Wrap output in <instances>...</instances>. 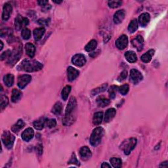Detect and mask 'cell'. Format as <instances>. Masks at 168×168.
<instances>
[{
    "mask_svg": "<svg viewBox=\"0 0 168 168\" xmlns=\"http://www.w3.org/2000/svg\"><path fill=\"white\" fill-rule=\"evenodd\" d=\"M76 106V99L75 97H72L70 99L66 109L65 117L64 118V120H63V124L65 125H70L72 124L74 120H75Z\"/></svg>",
    "mask_w": 168,
    "mask_h": 168,
    "instance_id": "obj_1",
    "label": "cell"
},
{
    "mask_svg": "<svg viewBox=\"0 0 168 168\" xmlns=\"http://www.w3.org/2000/svg\"><path fill=\"white\" fill-rule=\"evenodd\" d=\"M17 68L19 70H23L27 72H32L42 70L43 65L35 60L24 59L17 66Z\"/></svg>",
    "mask_w": 168,
    "mask_h": 168,
    "instance_id": "obj_2",
    "label": "cell"
},
{
    "mask_svg": "<svg viewBox=\"0 0 168 168\" xmlns=\"http://www.w3.org/2000/svg\"><path fill=\"white\" fill-rule=\"evenodd\" d=\"M104 134V130L101 127H98L93 130L90 137V143L93 147H97L100 143Z\"/></svg>",
    "mask_w": 168,
    "mask_h": 168,
    "instance_id": "obj_3",
    "label": "cell"
},
{
    "mask_svg": "<svg viewBox=\"0 0 168 168\" xmlns=\"http://www.w3.org/2000/svg\"><path fill=\"white\" fill-rule=\"evenodd\" d=\"M137 141L135 138H129L125 140L120 145V149L124 151L125 155H129L132 151L135 148L137 145Z\"/></svg>",
    "mask_w": 168,
    "mask_h": 168,
    "instance_id": "obj_4",
    "label": "cell"
},
{
    "mask_svg": "<svg viewBox=\"0 0 168 168\" xmlns=\"http://www.w3.org/2000/svg\"><path fill=\"white\" fill-rule=\"evenodd\" d=\"M2 139L3 143L4 144L5 147H7L8 149H11L13 146L15 137L9 132H8V131H5L2 134Z\"/></svg>",
    "mask_w": 168,
    "mask_h": 168,
    "instance_id": "obj_5",
    "label": "cell"
},
{
    "mask_svg": "<svg viewBox=\"0 0 168 168\" xmlns=\"http://www.w3.org/2000/svg\"><path fill=\"white\" fill-rule=\"evenodd\" d=\"M22 55V46L18 47L17 49H14L11 53V57L8 59L7 63L10 65H14L19 60Z\"/></svg>",
    "mask_w": 168,
    "mask_h": 168,
    "instance_id": "obj_6",
    "label": "cell"
},
{
    "mask_svg": "<svg viewBox=\"0 0 168 168\" xmlns=\"http://www.w3.org/2000/svg\"><path fill=\"white\" fill-rule=\"evenodd\" d=\"M143 76L139 70L136 69H132L130 71V81L134 84H139L143 80Z\"/></svg>",
    "mask_w": 168,
    "mask_h": 168,
    "instance_id": "obj_7",
    "label": "cell"
},
{
    "mask_svg": "<svg viewBox=\"0 0 168 168\" xmlns=\"http://www.w3.org/2000/svg\"><path fill=\"white\" fill-rule=\"evenodd\" d=\"M32 80V76L28 74H24L18 77L17 85L18 87L22 89H24L27 85Z\"/></svg>",
    "mask_w": 168,
    "mask_h": 168,
    "instance_id": "obj_8",
    "label": "cell"
},
{
    "mask_svg": "<svg viewBox=\"0 0 168 168\" xmlns=\"http://www.w3.org/2000/svg\"><path fill=\"white\" fill-rule=\"evenodd\" d=\"M29 24V21L27 18L23 17L21 15H18L15 18V22H14V24H15V27L17 30H21L22 28H24L26 26H27Z\"/></svg>",
    "mask_w": 168,
    "mask_h": 168,
    "instance_id": "obj_9",
    "label": "cell"
},
{
    "mask_svg": "<svg viewBox=\"0 0 168 168\" xmlns=\"http://www.w3.org/2000/svg\"><path fill=\"white\" fill-rule=\"evenodd\" d=\"M128 45V38L125 35H122L119 37V38L116 41V46L118 49L123 50Z\"/></svg>",
    "mask_w": 168,
    "mask_h": 168,
    "instance_id": "obj_10",
    "label": "cell"
},
{
    "mask_svg": "<svg viewBox=\"0 0 168 168\" xmlns=\"http://www.w3.org/2000/svg\"><path fill=\"white\" fill-rule=\"evenodd\" d=\"M72 62L76 66H83L86 62V59L84 55L76 54L72 57Z\"/></svg>",
    "mask_w": 168,
    "mask_h": 168,
    "instance_id": "obj_11",
    "label": "cell"
},
{
    "mask_svg": "<svg viewBox=\"0 0 168 168\" xmlns=\"http://www.w3.org/2000/svg\"><path fill=\"white\" fill-rule=\"evenodd\" d=\"M12 6L9 3H7L3 6V12H2V19L3 21H7L10 18V16L12 13Z\"/></svg>",
    "mask_w": 168,
    "mask_h": 168,
    "instance_id": "obj_12",
    "label": "cell"
},
{
    "mask_svg": "<svg viewBox=\"0 0 168 168\" xmlns=\"http://www.w3.org/2000/svg\"><path fill=\"white\" fill-rule=\"evenodd\" d=\"M132 43L133 47H135L139 51H141L142 49H143L144 40L141 36H137L135 38H134L132 40Z\"/></svg>",
    "mask_w": 168,
    "mask_h": 168,
    "instance_id": "obj_13",
    "label": "cell"
},
{
    "mask_svg": "<svg viewBox=\"0 0 168 168\" xmlns=\"http://www.w3.org/2000/svg\"><path fill=\"white\" fill-rule=\"evenodd\" d=\"M67 72H68V80L70 81H72L74 80H76L80 74L79 71L72 66L68 67V69H67Z\"/></svg>",
    "mask_w": 168,
    "mask_h": 168,
    "instance_id": "obj_14",
    "label": "cell"
},
{
    "mask_svg": "<svg viewBox=\"0 0 168 168\" xmlns=\"http://www.w3.org/2000/svg\"><path fill=\"white\" fill-rule=\"evenodd\" d=\"M125 17V11L124 9L119 10L116 12L114 15V22L116 24H119L124 19Z\"/></svg>",
    "mask_w": 168,
    "mask_h": 168,
    "instance_id": "obj_15",
    "label": "cell"
},
{
    "mask_svg": "<svg viewBox=\"0 0 168 168\" xmlns=\"http://www.w3.org/2000/svg\"><path fill=\"white\" fill-rule=\"evenodd\" d=\"M80 154L81 158L83 160H87L91 157V152L87 147H83L80 148Z\"/></svg>",
    "mask_w": 168,
    "mask_h": 168,
    "instance_id": "obj_16",
    "label": "cell"
},
{
    "mask_svg": "<svg viewBox=\"0 0 168 168\" xmlns=\"http://www.w3.org/2000/svg\"><path fill=\"white\" fill-rule=\"evenodd\" d=\"M151 20V16L148 13L141 14L139 17V22L142 27H147Z\"/></svg>",
    "mask_w": 168,
    "mask_h": 168,
    "instance_id": "obj_17",
    "label": "cell"
},
{
    "mask_svg": "<svg viewBox=\"0 0 168 168\" xmlns=\"http://www.w3.org/2000/svg\"><path fill=\"white\" fill-rule=\"evenodd\" d=\"M34 135V132H33V130L31 128H28L27 129H25L23 132L22 133V138L24 141L28 142L30 141Z\"/></svg>",
    "mask_w": 168,
    "mask_h": 168,
    "instance_id": "obj_18",
    "label": "cell"
},
{
    "mask_svg": "<svg viewBox=\"0 0 168 168\" xmlns=\"http://www.w3.org/2000/svg\"><path fill=\"white\" fill-rule=\"evenodd\" d=\"M116 114V111L114 108L108 109L105 113V116H104V122L106 123L110 122L114 118Z\"/></svg>",
    "mask_w": 168,
    "mask_h": 168,
    "instance_id": "obj_19",
    "label": "cell"
},
{
    "mask_svg": "<svg viewBox=\"0 0 168 168\" xmlns=\"http://www.w3.org/2000/svg\"><path fill=\"white\" fill-rule=\"evenodd\" d=\"M45 32H46V30L44 28H36L33 31V36L36 41H39L42 39L43 36L44 35Z\"/></svg>",
    "mask_w": 168,
    "mask_h": 168,
    "instance_id": "obj_20",
    "label": "cell"
},
{
    "mask_svg": "<svg viewBox=\"0 0 168 168\" xmlns=\"http://www.w3.org/2000/svg\"><path fill=\"white\" fill-rule=\"evenodd\" d=\"M25 50L27 52V54L30 58H33L34 57L35 52H36V47L33 44L28 43L25 45Z\"/></svg>",
    "mask_w": 168,
    "mask_h": 168,
    "instance_id": "obj_21",
    "label": "cell"
},
{
    "mask_svg": "<svg viewBox=\"0 0 168 168\" xmlns=\"http://www.w3.org/2000/svg\"><path fill=\"white\" fill-rule=\"evenodd\" d=\"M155 51L154 49H150L146 53H144L141 57V61L144 63H148L151 61L152 57L154 55Z\"/></svg>",
    "mask_w": 168,
    "mask_h": 168,
    "instance_id": "obj_22",
    "label": "cell"
},
{
    "mask_svg": "<svg viewBox=\"0 0 168 168\" xmlns=\"http://www.w3.org/2000/svg\"><path fill=\"white\" fill-rule=\"evenodd\" d=\"M46 119L45 118H40V119H37L34 122H33V127L38 130H42L45 125H46Z\"/></svg>",
    "mask_w": 168,
    "mask_h": 168,
    "instance_id": "obj_23",
    "label": "cell"
},
{
    "mask_svg": "<svg viewBox=\"0 0 168 168\" xmlns=\"http://www.w3.org/2000/svg\"><path fill=\"white\" fill-rule=\"evenodd\" d=\"M125 57L127 59V61L131 63L135 62L137 61V55L135 54V52L131 51L125 52Z\"/></svg>",
    "mask_w": 168,
    "mask_h": 168,
    "instance_id": "obj_24",
    "label": "cell"
},
{
    "mask_svg": "<svg viewBox=\"0 0 168 168\" xmlns=\"http://www.w3.org/2000/svg\"><path fill=\"white\" fill-rule=\"evenodd\" d=\"M103 113L102 112H98V113H95L94 116H93V124L96 125H98L101 124L103 119Z\"/></svg>",
    "mask_w": 168,
    "mask_h": 168,
    "instance_id": "obj_25",
    "label": "cell"
},
{
    "mask_svg": "<svg viewBox=\"0 0 168 168\" xmlns=\"http://www.w3.org/2000/svg\"><path fill=\"white\" fill-rule=\"evenodd\" d=\"M24 122L22 119H18L16 124L13 125L11 130H12V132H13L14 133H18V132H20L21 129L24 128Z\"/></svg>",
    "mask_w": 168,
    "mask_h": 168,
    "instance_id": "obj_26",
    "label": "cell"
},
{
    "mask_svg": "<svg viewBox=\"0 0 168 168\" xmlns=\"http://www.w3.org/2000/svg\"><path fill=\"white\" fill-rule=\"evenodd\" d=\"M22 97V92L17 89H13L12 91V97L11 100L13 103H17Z\"/></svg>",
    "mask_w": 168,
    "mask_h": 168,
    "instance_id": "obj_27",
    "label": "cell"
},
{
    "mask_svg": "<svg viewBox=\"0 0 168 168\" xmlns=\"http://www.w3.org/2000/svg\"><path fill=\"white\" fill-rule=\"evenodd\" d=\"M3 81L7 87H11L14 84V76L11 74H7L3 77Z\"/></svg>",
    "mask_w": 168,
    "mask_h": 168,
    "instance_id": "obj_28",
    "label": "cell"
},
{
    "mask_svg": "<svg viewBox=\"0 0 168 168\" xmlns=\"http://www.w3.org/2000/svg\"><path fill=\"white\" fill-rule=\"evenodd\" d=\"M97 46V41L95 40H92L86 45V46L85 47V49L87 52H91L96 49Z\"/></svg>",
    "mask_w": 168,
    "mask_h": 168,
    "instance_id": "obj_29",
    "label": "cell"
},
{
    "mask_svg": "<svg viewBox=\"0 0 168 168\" xmlns=\"http://www.w3.org/2000/svg\"><path fill=\"white\" fill-rule=\"evenodd\" d=\"M62 103L60 102H57L53 106V109H52V113H53L54 114L59 115L62 113Z\"/></svg>",
    "mask_w": 168,
    "mask_h": 168,
    "instance_id": "obj_30",
    "label": "cell"
},
{
    "mask_svg": "<svg viewBox=\"0 0 168 168\" xmlns=\"http://www.w3.org/2000/svg\"><path fill=\"white\" fill-rule=\"evenodd\" d=\"M110 100L101 97H99L97 99V103L98 106H100V107L107 106L110 104Z\"/></svg>",
    "mask_w": 168,
    "mask_h": 168,
    "instance_id": "obj_31",
    "label": "cell"
},
{
    "mask_svg": "<svg viewBox=\"0 0 168 168\" xmlns=\"http://www.w3.org/2000/svg\"><path fill=\"white\" fill-rule=\"evenodd\" d=\"M138 28V22L137 19H133L130 22L128 26V30L130 33H134Z\"/></svg>",
    "mask_w": 168,
    "mask_h": 168,
    "instance_id": "obj_32",
    "label": "cell"
},
{
    "mask_svg": "<svg viewBox=\"0 0 168 168\" xmlns=\"http://www.w3.org/2000/svg\"><path fill=\"white\" fill-rule=\"evenodd\" d=\"M71 91V87L70 85H66V87L63 88L61 92V97L64 100H66L68 97V95Z\"/></svg>",
    "mask_w": 168,
    "mask_h": 168,
    "instance_id": "obj_33",
    "label": "cell"
},
{
    "mask_svg": "<svg viewBox=\"0 0 168 168\" xmlns=\"http://www.w3.org/2000/svg\"><path fill=\"white\" fill-rule=\"evenodd\" d=\"M107 84H103L101 86H100L97 88H96V89H94L93 90L91 91V95L93 96H95L96 95H97V94H99L100 93H101V92H103L106 90V89L107 87Z\"/></svg>",
    "mask_w": 168,
    "mask_h": 168,
    "instance_id": "obj_34",
    "label": "cell"
},
{
    "mask_svg": "<svg viewBox=\"0 0 168 168\" xmlns=\"http://www.w3.org/2000/svg\"><path fill=\"white\" fill-rule=\"evenodd\" d=\"M110 162L114 167L115 168H119L122 167V162L121 159L118 158H112L110 160Z\"/></svg>",
    "mask_w": 168,
    "mask_h": 168,
    "instance_id": "obj_35",
    "label": "cell"
},
{
    "mask_svg": "<svg viewBox=\"0 0 168 168\" xmlns=\"http://www.w3.org/2000/svg\"><path fill=\"white\" fill-rule=\"evenodd\" d=\"M118 90V87L116 86V85H112L110 87L109 93L110 95V97L111 99H114L116 97V92Z\"/></svg>",
    "mask_w": 168,
    "mask_h": 168,
    "instance_id": "obj_36",
    "label": "cell"
},
{
    "mask_svg": "<svg viewBox=\"0 0 168 168\" xmlns=\"http://www.w3.org/2000/svg\"><path fill=\"white\" fill-rule=\"evenodd\" d=\"M22 38L25 40H28L31 36V32L28 28H24L21 33Z\"/></svg>",
    "mask_w": 168,
    "mask_h": 168,
    "instance_id": "obj_37",
    "label": "cell"
},
{
    "mask_svg": "<svg viewBox=\"0 0 168 168\" xmlns=\"http://www.w3.org/2000/svg\"><path fill=\"white\" fill-rule=\"evenodd\" d=\"M129 89V87L128 84L123 85L121 87H119L118 88L119 93H120L122 95H125L127 93H128Z\"/></svg>",
    "mask_w": 168,
    "mask_h": 168,
    "instance_id": "obj_38",
    "label": "cell"
},
{
    "mask_svg": "<svg viewBox=\"0 0 168 168\" xmlns=\"http://www.w3.org/2000/svg\"><path fill=\"white\" fill-rule=\"evenodd\" d=\"M9 103V99L5 95H2L1 97V109L3 110L7 106Z\"/></svg>",
    "mask_w": 168,
    "mask_h": 168,
    "instance_id": "obj_39",
    "label": "cell"
},
{
    "mask_svg": "<svg viewBox=\"0 0 168 168\" xmlns=\"http://www.w3.org/2000/svg\"><path fill=\"white\" fill-rule=\"evenodd\" d=\"M46 125L49 128H55L56 125H57V122H56L55 119H46Z\"/></svg>",
    "mask_w": 168,
    "mask_h": 168,
    "instance_id": "obj_40",
    "label": "cell"
},
{
    "mask_svg": "<svg viewBox=\"0 0 168 168\" xmlns=\"http://www.w3.org/2000/svg\"><path fill=\"white\" fill-rule=\"evenodd\" d=\"M122 2L121 1H110L109 2V6L110 8H117L122 5Z\"/></svg>",
    "mask_w": 168,
    "mask_h": 168,
    "instance_id": "obj_41",
    "label": "cell"
},
{
    "mask_svg": "<svg viewBox=\"0 0 168 168\" xmlns=\"http://www.w3.org/2000/svg\"><path fill=\"white\" fill-rule=\"evenodd\" d=\"M11 53H12V51H10V50H7L5 52H3V53L1 55V60H2V61H3V60H5V59H9V57H11Z\"/></svg>",
    "mask_w": 168,
    "mask_h": 168,
    "instance_id": "obj_42",
    "label": "cell"
},
{
    "mask_svg": "<svg viewBox=\"0 0 168 168\" xmlns=\"http://www.w3.org/2000/svg\"><path fill=\"white\" fill-rule=\"evenodd\" d=\"M68 163H72V164H76L77 166H79L80 165V163L78 161V159L76 158V156L75 155L74 153H73L72 155V157H71L70 161L68 162Z\"/></svg>",
    "mask_w": 168,
    "mask_h": 168,
    "instance_id": "obj_43",
    "label": "cell"
},
{
    "mask_svg": "<svg viewBox=\"0 0 168 168\" xmlns=\"http://www.w3.org/2000/svg\"><path fill=\"white\" fill-rule=\"evenodd\" d=\"M127 76H128V72H127L126 70H124L123 72L120 74V75H119V76L118 77V81H123V80H124L125 79H126V78Z\"/></svg>",
    "mask_w": 168,
    "mask_h": 168,
    "instance_id": "obj_44",
    "label": "cell"
},
{
    "mask_svg": "<svg viewBox=\"0 0 168 168\" xmlns=\"http://www.w3.org/2000/svg\"><path fill=\"white\" fill-rule=\"evenodd\" d=\"M49 21H48L47 19H44V18H42V19H40L38 21V23L42 26H47L48 25V23H49Z\"/></svg>",
    "mask_w": 168,
    "mask_h": 168,
    "instance_id": "obj_45",
    "label": "cell"
},
{
    "mask_svg": "<svg viewBox=\"0 0 168 168\" xmlns=\"http://www.w3.org/2000/svg\"><path fill=\"white\" fill-rule=\"evenodd\" d=\"M38 3L39 4V5L42 6L43 7L47 5L48 4V1H38Z\"/></svg>",
    "mask_w": 168,
    "mask_h": 168,
    "instance_id": "obj_46",
    "label": "cell"
},
{
    "mask_svg": "<svg viewBox=\"0 0 168 168\" xmlns=\"http://www.w3.org/2000/svg\"><path fill=\"white\" fill-rule=\"evenodd\" d=\"M101 167L102 168H104V167H111V166L110 165V164H109V163H106V162H104V163H103V164L101 165Z\"/></svg>",
    "mask_w": 168,
    "mask_h": 168,
    "instance_id": "obj_47",
    "label": "cell"
},
{
    "mask_svg": "<svg viewBox=\"0 0 168 168\" xmlns=\"http://www.w3.org/2000/svg\"><path fill=\"white\" fill-rule=\"evenodd\" d=\"M160 167H167V162L166 161V162H163V163H162L161 165L160 166Z\"/></svg>",
    "mask_w": 168,
    "mask_h": 168,
    "instance_id": "obj_48",
    "label": "cell"
},
{
    "mask_svg": "<svg viewBox=\"0 0 168 168\" xmlns=\"http://www.w3.org/2000/svg\"><path fill=\"white\" fill-rule=\"evenodd\" d=\"M0 43H1V49H0V50H2L3 49V42H2V41H0Z\"/></svg>",
    "mask_w": 168,
    "mask_h": 168,
    "instance_id": "obj_49",
    "label": "cell"
},
{
    "mask_svg": "<svg viewBox=\"0 0 168 168\" xmlns=\"http://www.w3.org/2000/svg\"><path fill=\"white\" fill-rule=\"evenodd\" d=\"M54 2H55V3H58V4H59V3H62V1H59H59H58V2H57V1H54Z\"/></svg>",
    "mask_w": 168,
    "mask_h": 168,
    "instance_id": "obj_50",
    "label": "cell"
}]
</instances>
